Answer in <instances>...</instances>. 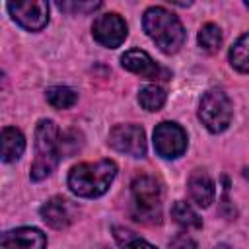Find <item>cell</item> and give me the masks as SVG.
Masks as SVG:
<instances>
[{
    "instance_id": "1",
    "label": "cell",
    "mask_w": 249,
    "mask_h": 249,
    "mask_svg": "<svg viewBox=\"0 0 249 249\" xmlns=\"http://www.w3.org/2000/svg\"><path fill=\"white\" fill-rule=\"evenodd\" d=\"M142 25H144V31L148 33V37L165 54L177 53L181 49V45L185 43V27H183V23L179 21V18L175 14H171L163 6L148 8L144 12Z\"/></svg>"
},
{
    "instance_id": "2",
    "label": "cell",
    "mask_w": 249,
    "mask_h": 249,
    "mask_svg": "<svg viewBox=\"0 0 249 249\" xmlns=\"http://www.w3.org/2000/svg\"><path fill=\"white\" fill-rule=\"evenodd\" d=\"M117 175V165L111 160H101L95 163H78L68 173V187L74 195L84 198L101 196Z\"/></svg>"
},
{
    "instance_id": "3",
    "label": "cell",
    "mask_w": 249,
    "mask_h": 249,
    "mask_svg": "<svg viewBox=\"0 0 249 249\" xmlns=\"http://www.w3.org/2000/svg\"><path fill=\"white\" fill-rule=\"evenodd\" d=\"M35 161L31 165V179L41 181L49 177L60 160V132L53 121H39L35 130Z\"/></svg>"
},
{
    "instance_id": "4",
    "label": "cell",
    "mask_w": 249,
    "mask_h": 249,
    "mask_svg": "<svg viewBox=\"0 0 249 249\" xmlns=\"http://www.w3.org/2000/svg\"><path fill=\"white\" fill-rule=\"evenodd\" d=\"M132 214L138 222L160 224L161 222V187L150 175H140L130 185Z\"/></svg>"
},
{
    "instance_id": "5",
    "label": "cell",
    "mask_w": 249,
    "mask_h": 249,
    "mask_svg": "<svg viewBox=\"0 0 249 249\" xmlns=\"http://www.w3.org/2000/svg\"><path fill=\"white\" fill-rule=\"evenodd\" d=\"M233 107L230 97L222 89H210L202 95L198 105V117L210 132H222L230 126Z\"/></svg>"
},
{
    "instance_id": "6",
    "label": "cell",
    "mask_w": 249,
    "mask_h": 249,
    "mask_svg": "<svg viewBox=\"0 0 249 249\" xmlns=\"http://www.w3.org/2000/svg\"><path fill=\"white\" fill-rule=\"evenodd\" d=\"M154 148L165 160L179 158L187 150V132L177 123H160L154 130Z\"/></svg>"
},
{
    "instance_id": "7",
    "label": "cell",
    "mask_w": 249,
    "mask_h": 249,
    "mask_svg": "<svg viewBox=\"0 0 249 249\" xmlns=\"http://www.w3.org/2000/svg\"><path fill=\"white\" fill-rule=\"evenodd\" d=\"M8 12L16 23L27 31H41L49 21V4L41 0L33 2H10Z\"/></svg>"
},
{
    "instance_id": "8",
    "label": "cell",
    "mask_w": 249,
    "mask_h": 249,
    "mask_svg": "<svg viewBox=\"0 0 249 249\" xmlns=\"http://www.w3.org/2000/svg\"><path fill=\"white\" fill-rule=\"evenodd\" d=\"M91 35L99 45L107 49H117L126 39V23L115 12L101 14L91 25Z\"/></svg>"
},
{
    "instance_id": "9",
    "label": "cell",
    "mask_w": 249,
    "mask_h": 249,
    "mask_svg": "<svg viewBox=\"0 0 249 249\" xmlns=\"http://www.w3.org/2000/svg\"><path fill=\"white\" fill-rule=\"evenodd\" d=\"M109 144L126 156L142 158L146 154V136L138 124H117L109 132Z\"/></svg>"
},
{
    "instance_id": "10",
    "label": "cell",
    "mask_w": 249,
    "mask_h": 249,
    "mask_svg": "<svg viewBox=\"0 0 249 249\" xmlns=\"http://www.w3.org/2000/svg\"><path fill=\"white\" fill-rule=\"evenodd\" d=\"M41 218L54 230L68 228L78 218V206L64 196H53L41 206Z\"/></svg>"
},
{
    "instance_id": "11",
    "label": "cell",
    "mask_w": 249,
    "mask_h": 249,
    "mask_svg": "<svg viewBox=\"0 0 249 249\" xmlns=\"http://www.w3.org/2000/svg\"><path fill=\"white\" fill-rule=\"evenodd\" d=\"M121 64H123V68H126L142 78H148V80H167V76H169L161 66H158L154 62V58L146 51H140V49L126 51L121 56Z\"/></svg>"
},
{
    "instance_id": "12",
    "label": "cell",
    "mask_w": 249,
    "mask_h": 249,
    "mask_svg": "<svg viewBox=\"0 0 249 249\" xmlns=\"http://www.w3.org/2000/svg\"><path fill=\"white\" fill-rule=\"evenodd\" d=\"M47 235L37 228H16L0 233V249H45Z\"/></svg>"
},
{
    "instance_id": "13",
    "label": "cell",
    "mask_w": 249,
    "mask_h": 249,
    "mask_svg": "<svg viewBox=\"0 0 249 249\" xmlns=\"http://www.w3.org/2000/svg\"><path fill=\"white\" fill-rule=\"evenodd\" d=\"M187 189H189V195H191L193 202H196L202 208L210 206V202L214 200V195H216L214 181H212V177L204 169H195L189 175Z\"/></svg>"
},
{
    "instance_id": "14",
    "label": "cell",
    "mask_w": 249,
    "mask_h": 249,
    "mask_svg": "<svg viewBox=\"0 0 249 249\" xmlns=\"http://www.w3.org/2000/svg\"><path fill=\"white\" fill-rule=\"evenodd\" d=\"M25 150V138L16 126H6L0 130V160L12 163L19 160Z\"/></svg>"
},
{
    "instance_id": "15",
    "label": "cell",
    "mask_w": 249,
    "mask_h": 249,
    "mask_svg": "<svg viewBox=\"0 0 249 249\" xmlns=\"http://www.w3.org/2000/svg\"><path fill=\"white\" fill-rule=\"evenodd\" d=\"M171 218L185 228H202V218L195 212V208L189 202H183V200H177L171 206Z\"/></svg>"
},
{
    "instance_id": "16",
    "label": "cell",
    "mask_w": 249,
    "mask_h": 249,
    "mask_svg": "<svg viewBox=\"0 0 249 249\" xmlns=\"http://www.w3.org/2000/svg\"><path fill=\"white\" fill-rule=\"evenodd\" d=\"M47 101L54 109H70L78 101V93L66 86H53L47 89Z\"/></svg>"
},
{
    "instance_id": "17",
    "label": "cell",
    "mask_w": 249,
    "mask_h": 249,
    "mask_svg": "<svg viewBox=\"0 0 249 249\" xmlns=\"http://www.w3.org/2000/svg\"><path fill=\"white\" fill-rule=\"evenodd\" d=\"M138 103L146 109V111H160L165 103V91L156 86V84H150V86H144L138 93Z\"/></svg>"
},
{
    "instance_id": "18",
    "label": "cell",
    "mask_w": 249,
    "mask_h": 249,
    "mask_svg": "<svg viewBox=\"0 0 249 249\" xmlns=\"http://www.w3.org/2000/svg\"><path fill=\"white\" fill-rule=\"evenodd\" d=\"M247 45H249V37H247V33H243V35L231 45V49H230V62H231V66H233L237 72H241V74H245V72L249 70Z\"/></svg>"
},
{
    "instance_id": "19",
    "label": "cell",
    "mask_w": 249,
    "mask_h": 249,
    "mask_svg": "<svg viewBox=\"0 0 249 249\" xmlns=\"http://www.w3.org/2000/svg\"><path fill=\"white\" fill-rule=\"evenodd\" d=\"M198 45H200L204 51H208V53L218 51L220 45H222V31H220V27H218L216 23H206V25H202L200 31H198Z\"/></svg>"
},
{
    "instance_id": "20",
    "label": "cell",
    "mask_w": 249,
    "mask_h": 249,
    "mask_svg": "<svg viewBox=\"0 0 249 249\" xmlns=\"http://www.w3.org/2000/svg\"><path fill=\"white\" fill-rule=\"evenodd\" d=\"M56 6H58L60 10H64V12L86 14V12H93V10H97L101 4H99V2H58Z\"/></svg>"
},
{
    "instance_id": "21",
    "label": "cell",
    "mask_w": 249,
    "mask_h": 249,
    "mask_svg": "<svg viewBox=\"0 0 249 249\" xmlns=\"http://www.w3.org/2000/svg\"><path fill=\"white\" fill-rule=\"evenodd\" d=\"M169 247H171V249H196V241H195L189 233L181 231V233H177V235L171 237Z\"/></svg>"
},
{
    "instance_id": "22",
    "label": "cell",
    "mask_w": 249,
    "mask_h": 249,
    "mask_svg": "<svg viewBox=\"0 0 249 249\" xmlns=\"http://www.w3.org/2000/svg\"><path fill=\"white\" fill-rule=\"evenodd\" d=\"M121 247H123V249H158V247H154L152 243H148V241H144V239H140V237H136V235H132L130 239H126Z\"/></svg>"
},
{
    "instance_id": "23",
    "label": "cell",
    "mask_w": 249,
    "mask_h": 249,
    "mask_svg": "<svg viewBox=\"0 0 249 249\" xmlns=\"http://www.w3.org/2000/svg\"><path fill=\"white\" fill-rule=\"evenodd\" d=\"M214 249H231V247H230L228 243H218V245H216Z\"/></svg>"
},
{
    "instance_id": "24",
    "label": "cell",
    "mask_w": 249,
    "mask_h": 249,
    "mask_svg": "<svg viewBox=\"0 0 249 249\" xmlns=\"http://www.w3.org/2000/svg\"><path fill=\"white\" fill-rule=\"evenodd\" d=\"M0 82H2V74H0Z\"/></svg>"
}]
</instances>
